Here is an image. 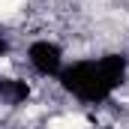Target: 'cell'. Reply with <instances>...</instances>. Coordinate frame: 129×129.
<instances>
[{
    "instance_id": "6da1fadb",
    "label": "cell",
    "mask_w": 129,
    "mask_h": 129,
    "mask_svg": "<svg viewBox=\"0 0 129 129\" xmlns=\"http://www.w3.org/2000/svg\"><path fill=\"white\" fill-rule=\"evenodd\" d=\"M48 129H90V123L78 114H66V117H51Z\"/></svg>"
},
{
    "instance_id": "7a4b0ae2",
    "label": "cell",
    "mask_w": 129,
    "mask_h": 129,
    "mask_svg": "<svg viewBox=\"0 0 129 129\" xmlns=\"http://www.w3.org/2000/svg\"><path fill=\"white\" fill-rule=\"evenodd\" d=\"M21 9H24V0H0V21L15 18Z\"/></svg>"
}]
</instances>
